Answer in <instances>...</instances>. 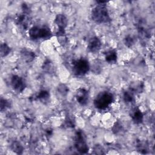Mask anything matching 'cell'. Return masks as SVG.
I'll return each mask as SVG.
<instances>
[{
    "label": "cell",
    "mask_w": 155,
    "mask_h": 155,
    "mask_svg": "<svg viewBox=\"0 0 155 155\" xmlns=\"http://www.w3.org/2000/svg\"><path fill=\"white\" fill-rule=\"evenodd\" d=\"M105 3H99L91 11V19L97 24L108 23L111 21V18Z\"/></svg>",
    "instance_id": "1"
},
{
    "label": "cell",
    "mask_w": 155,
    "mask_h": 155,
    "mask_svg": "<svg viewBox=\"0 0 155 155\" xmlns=\"http://www.w3.org/2000/svg\"><path fill=\"white\" fill-rule=\"evenodd\" d=\"M11 85L13 89L18 93L22 92L26 87L24 79L18 75H13L12 77Z\"/></svg>",
    "instance_id": "5"
},
{
    "label": "cell",
    "mask_w": 155,
    "mask_h": 155,
    "mask_svg": "<svg viewBox=\"0 0 155 155\" xmlns=\"http://www.w3.org/2000/svg\"><path fill=\"white\" fill-rule=\"evenodd\" d=\"M88 92L84 88H80L77 90L76 98L79 104L81 105H85L88 101Z\"/></svg>",
    "instance_id": "6"
},
{
    "label": "cell",
    "mask_w": 155,
    "mask_h": 155,
    "mask_svg": "<svg viewBox=\"0 0 155 155\" xmlns=\"http://www.w3.org/2000/svg\"><path fill=\"white\" fill-rule=\"evenodd\" d=\"M124 100L127 103H131L134 101V93L130 89L124 93Z\"/></svg>",
    "instance_id": "16"
},
{
    "label": "cell",
    "mask_w": 155,
    "mask_h": 155,
    "mask_svg": "<svg viewBox=\"0 0 155 155\" xmlns=\"http://www.w3.org/2000/svg\"><path fill=\"white\" fill-rule=\"evenodd\" d=\"M1 57H5L7 56L10 52V48L5 43H2L1 44Z\"/></svg>",
    "instance_id": "18"
},
{
    "label": "cell",
    "mask_w": 155,
    "mask_h": 155,
    "mask_svg": "<svg viewBox=\"0 0 155 155\" xmlns=\"http://www.w3.org/2000/svg\"><path fill=\"white\" fill-rule=\"evenodd\" d=\"M65 125L67 127H74V121L72 119L70 118H68L67 119L65 120Z\"/></svg>",
    "instance_id": "25"
},
{
    "label": "cell",
    "mask_w": 155,
    "mask_h": 155,
    "mask_svg": "<svg viewBox=\"0 0 155 155\" xmlns=\"http://www.w3.org/2000/svg\"><path fill=\"white\" fill-rule=\"evenodd\" d=\"M11 149L17 154H22L23 151V147L18 141H14L11 144Z\"/></svg>",
    "instance_id": "17"
},
{
    "label": "cell",
    "mask_w": 155,
    "mask_h": 155,
    "mask_svg": "<svg viewBox=\"0 0 155 155\" xmlns=\"http://www.w3.org/2000/svg\"><path fill=\"white\" fill-rule=\"evenodd\" d=\"M122 124L119 122H117L114 125V127L113 128V131L114 133L117 134L122 130Z\"/></svg>",
    "instance_id": "23"
},
{
    "label": "cell",
    "mask_w": 155,
    "mask_h": 155,
    "mask_svg": "<svg viewBox=\"0 0 155 155\" xmlns=\"http://www.w3.org/2000/svg\"><path fill=\"white\" fill-rule=\"evenodd\" d=\"M74 147L81 153H87L88 151V147L85 139L84 133L81 131H78L76 133Z\"/></svg>",
    "instance_id": "4"
},
{
    "label": "cell",
    "mask_w": 155,
    "mask_h": 155,
    "mask_svg": "<svg viewBox=\"0 0 155 155\" xmlns=\"http://www.w3.org/2000/svg\"><path fill=\"white\" fill-rule=\"evenodd\" d=\"M26 13H23L20 15L16 19V22L18 25L26 28L28 24V18L27 16Z\"/></svg>",
    "instance_id": "13"
},
{
    "label": "cell",
    "mask_w": 155,
    "mask_h": 155,
    "mask_svg": "<svg viewBox=\"0 0 155 155\" xmlns=\"http://www.w3.org/2000/svg\"><path fill=\"white\" fill-rule=\"evenodd\" d=\"M52 36L51 32L49 27L46 25L39 27V39H48Z\"/></svg>",
    "instance_id": "10"
},
{
    "label": "cell",
    "mask_w": 155,
    "mask_h": 155,
    "mask_svg": "<svg viewBox=\"0 0 155 155\" xmlns=\"http://www.w3.org/2000/svg\"><path fill=\"white\" fill-rule=\"evenodd\" d=\"M105 60L110 64H114L117 61V53L114 50H111L106 52Z\"/></svg>",
    "instance_id": "12"
},
{
    "label": "cell",
    "mask_w": 155,
    "mask_h": 155,
    "mask_svg": "<svg viewBox=\"0 0 155 155\" xmlns=\"http://www.w3.org/2000/svg\"><path fill=\"white\" fill-rule=\"evenodd\" d=\"M124 43H125V45H127L128 47H130L134 44V39L132 36H131L130 35L127 36L125 37V38L124 39Z\"/></svg>",
    "instance_id": "21"
},
{
    "label": "cell",
    "mask_w": 155,
    "mask_h": 155,
    "mask_svg": "<svg viewBox=\"0 0 155 155\" xmlns=\"http://www.w3.org/2000/svg\"><path fill=\"white\" fill-rule=\"evenodd\" d=\"M136 148L137 151L142 153H147V146L142 142H139L136 144Z\"/></svg>",
    "instance_id": "19"
},
{
    "label": "cell",
    "mask_w": 155,
    "mask_h": 155,
    "mask_svg": "<svg viewBox=\"0 0 155 155\" xmlns=\"http://www.w3.org/2000/svg\"><path fill=\"white\" fill-rule=\"evenodd\" d=\"M42 69L48 73H53L54 72V66L53 63L49 60H47L42 65Z\"/></svg>",
    "instance_id": "15"
},
{
    "label": "cell",
    "mask_w": 155,
    "mask_h": 155,
    "mask_svg": "<svg viewBox=\"0 0 155 155\" xmlns=\"http://www.w3.org/2000/svg\"><path fill=\"white\" fill-rule=\"evenodd\" d=\"M72 71L77 76L85 75L90 70L88 61L84 58H80L73 62Z\"/></svg>",
    "instance_id": "3"
},
{
    "label": "cell",
    "mask_w": 155,
    "mask_h": 155,
    "mask_svg": "<svg viewBox=\"0 0 155 155\" xmlns=\"http://www.w3.org/2000/svg\"><path fill=\"white\" fill-rule=\"evenodd\" d=\"M21 55L22 59L27 62H31L35 57V53L29 51L27 49H22L21 51Z\"/></svg>",
    "instance_id": "11"
},
{
    "label": "cell",
    "mask_w": 155,
    "mask_h": 155,
    "mask_svg": "<svg viewBox=\"0 0 155 155\" xmlns=\"http://www.w3.org/2000/svg\"><path fill=\"white\" fill-rule=\"evenodd\" d=\"M113 100L114 96L111 92L104 91L96 96L94 100V105L99 110H105L111 104Z\"/></svg>",
    "instance_id": "2"
},
{
    "label": "cell",
    "mask_w": 155,
    "mask_h": 155,
    "mask_svg": "<svg viewBox=\"0 0 155 155\" xmlns=\"http://www.w3.org/2000/svg\"><path fill=\"white\" fill-rule=\"evenodd\" d=\"M94 151L96 154H104V150L102 149V148L99 146V145H96L94 148Z\"/></svg>",
    "instance_id": "24"
},
{
    "label": "cell",
    "mask_w": 155,
    "mask_h": 155,
    "mask_svg": "<svg viewBox=\"0 0 155 155\" xmlns=\"http://www.w3.org/2000/svg\"><path fill=\"white\" fill-rule=\"evenodd\" d=\"M58 90L59 92V93H61L63 96H65V95H66L67 94L68 89L67 87L65 85L61 84L58 87Z\"/></svg>",
    "instance_id": "22"
},
{
    "label": "cell",
    "mask_w": 155,
    "mask_h": 155,
    "mask_svg": "<svg viewBox=\"0 0 155 155\" xmlns=\"http://www.w3.org/2000/svg\"><path fill=\"white\" fill-rule=\"evenodd\" d=\"M54 23L58 25L59 29L65 30L68 24V20L64 15L59 14L56 15L54 19Z\"/></svg>",
    "instance_id": "9"
},
{
    "label": "cell",
    "mask_w": 155,
    "mask_h": 155,
    "mask_svg": "<svg viewBox=\"0 0 155 155\" xmlns=\"http://www.w3.org/2000/svg\"><path fill=\"white\" fill-rule=\"evenodd\" d=\"M131 117L133 122L136 124H139L143 121V114L137 107L132 109L131 111Z\"/></svg>",
    "instance_id": "8"
},
{
    "label": "cell",
    "mask_w": 155,
    "mask_h": 155,
    "mask_svg": "<svg viewBox=\"0 0 155 155\" xmlns=\"http://www.w3.org/2000/svg\"><path fill=\"white\" fill-rule=\"evenodd\" d=\"M10 106V103L8 101H7L5 99H3V98L1 99L0 108H1V111H2L3 110H6L8 108H9Z\"/></svg>",
    "instance_id": "20"
},
{
    "label": "cell",
    "mask_w": 155,
    "mask_h": 155,
    "mask_svg": "<svg viewBox=\"0 0 155 155\" xmlns=\"http://www.w3.org/2000/svg\"><path fill=\"white\" fill-rule=\"evenodd\" d=\"M102 45V43L101 40L97 37H93L91 38L88 44V50L91 53H96L97 52Z\"/></svg>",
    "instance_id": "7"
},
{
    "label": "cell",
    "mask_w": 155,
    "mask_h": 155,
    "mask_svg": "<svg viewBox=\"0 0 155 155\" xmlns=\"http://www.w3.org/2000/svg\"><path fill=\"white\" fill-rule=\"evenodd\" d=\"M36 98L41 102L45 103L46 102H48L50 98V93L46 90H42L39 91V93L38 94V95L36 96Z\"/></svg>",
    "instance_id": "14"
}]
</instances>
